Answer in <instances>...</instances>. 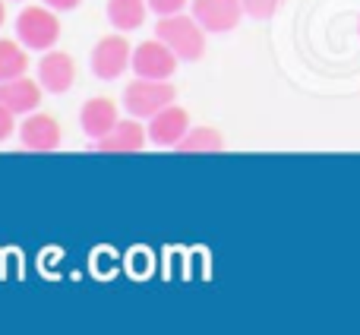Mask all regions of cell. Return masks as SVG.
Masks as SVG:
<instances>
[{"mask_svg":"<svg viewBox=\"0 0 360 335\" xmlns=\"http://www.w3.org/2000/svg\"><path fill=\"white\" fill-rule=\"evenodd\" d=\"M146 4H149V10L155 13V16H174V13L186 10L190 0H146Z\"/></svg>","mask_w":360,"mask_h":335,"instance_id":"obj_17","label":"cell"},{"mask_svg":"<svg viewBox=\"0 0 360 335\" xmlns=\"http://www.w3.org/2000/svg\"><path fill=\"white\" fill-rule=\"evenodd\" d=\"M177 61L180 57L162 42V38H149V42H143V44L133 48L130 70L136 76H146V80H171Z\"/></svg>","mask_w":360,"mask_h":335,"instance_id":"obj_5","label":"cell"},{"mask_svg":"<svg viewBox=\"0 0 360 335\" xmlns=\"http://www.w3.org/2000/svg\"><path fill=\"white\" fill-rule=\"evenodd\" d=\"M133 63V44L124 38V32H114V35H105L95 42L92 57H89V67L98 80L111 82L117 76H124Z\"/></svg>","mask_w":360,"mask_h":335,"instance_id":"obj_4","label":"cell"},{"mask_svg":"<svg viewBox=\"0 0 360 335\" xmlns=\"http://www.w3.org/2000/svg\"><path fill=\"white\" fill-rule=\"evenodd\" d=\"M13 130H16V114H13L10 108L0 105V143H4V139H10Z\"/></svg>","mask_w":360,"mask_h":335,"instance_id":"obj_18","label":"cell"},{"mask_svg":"<svg viewBox=\"0 0 360 335\" xmlns=\"http://www.w3.org/2000/svg\"><path fill=\"white\" fill-rule=\"evenodd\" d=\"M357 32H360V25H357Z\"/></svg>","mask_w":360,"mask_h":335,"instance_id":"obj_21","label":"cell"},{"mask_svg":"<svg viewBox=\"0 0 360 335\" xmlns=\"http://www.w3.org/2000/svg\"><path fill=\"white\" fill-rule=\"evenodd\" d=\"M174 152H199V156L224 152V137L215 130V127H190V133L180 139Z\"/></svg>","mask_w":360,"mask_h":335,"instance_id":"obj_15","label":"cell"},{"mask_svg":"<svg viewBox=\"0 0 360 335\" xmlns=\"http://www.w3.org/2000/svg\"><path fill=\"white\" fill-rule=\"evenodd\" d=\"M155 38H162L180 61H202L205 54V29L196 23V16L174 13V16H158Z\"/></svg>","mask_w":360,"mask_h":335,"instance_id":"obj_1","label":"cell"},{"mask_svg":"<svg viewBox=\"0 0 360 335\" xmlns=\"http://www.w3.org/2000/svg\"><path fill=\"white\" fill-rule=\"evenodd\" d=\"M146 137H149V130L143 127V120L139 118H127V120H117V127H114L108 137L95 139V152H120V156H130V152H139L146 146Z\"/></svg>","mask_w":360,"mask_h":335,"instance_id":"obj_12","label":"cell"},{"mask_svg":"<svg viewBox=\"0 0 360 335\" xmlns=\"http://www.w3.org/2000/svg\"><path fill=\"white\" fill-rule=\"evenodd\" d=\"M6 23V6H4V0H0V25Z\"/></svg>","mask_w":360,"mask_h":335,"instance_id":"obj_20","label":"cell"},{"mask_svg":"<svg viewBox=\"0 0 360 335\" xmlns=\"http://www.w3.org/2000/svg\"><path fill=\"white\" fill-rule=\"evenodd\" d=\"M44 4H48L51 10H57V13H70V10H76L82 0H44Z\"/></svg>","mask_w":360,"mask_h":335,"instance_id":"obj_19","label":"cell"},{"mask_svg":"<svg viewBox=\"0 0 360 335\" xmlns=\"http://www.w3.org/2000/svg\"><path fill=\"white\" fill-rule=\"evenodd\" d=\"M149 143L162 146V149H177V143L190 133V114L184 111L180 105H168L149 118Z\"/></svg>","mask_w":360,"mask_h":335,"instance_id":"obj_9","label":"cell"},{"mask_svg":"<svg viewBox=\"0 0 360 335\" xmlns=\"http://www.w3.org/2000/svg\"><path fill=\"white\" fill-rule=\"evenodd\" d=\"M177 89L171 86V80H146V76H136V80L127 82L124 89V108L130 118L149 120L155 118L162 108L174 105Z\"/></svg>","mask_w":360,"mask_h":335,"instance_id":"obj_3","label":"cell"},{"mask_svg":"<svg viewBox=\"0 0 360 335\" xmlns=\"http://www.w3.org/2000/svg\"><path fill=\"white\" fill-rule=\"evenodd\" d=\"M117 120H120L117 105H114L111 99H105V95L89 99L86 105L79 108V127H82V133H86L92 143L95 139H101V137H108V133L117 127Z\"/></svg>","mask_w":360,"mask_h":335,"instance_id":"obj_11","label":"cell"},{"mask_svg":"<svg viewBox=\"0 0 360 335\" xmlns=\"http://www.w3.org/2000/svg\"><path fill=\"white\" fill-rule=\"evenodd\" d=\"M38 82L44 86V92L51 95H63L73 89L76 82V61L67 51H44L38 61Z\"/></svg>","mask_w":360,"mask_h":335,"instance_id":"obj_7","label":"cell"},{"mask_svg":"<svg viewBox=\"0 0 360 335\" xmlns=\"http://www.w3.org/2000/svg\"><path fill=\"white\" fill-rule=\"evenodd\" d=\"M16 38L29 51H51L60 42V19L48 4H29L16 16Z\"/></svg>","mask_w":360,"mask_h":335,"instance_id":"obj_2","label":"cell"},{"mask_svg":"<svg viewBox=\"0 0 360 335\" xmlns=\"http://www.w3.org/2000/svg\"><path fill=\"white\" fill-rule=\"evenodd\" d=\"M285 0H243V13L253 19H272Z\"/></svg>","mask_w":360,"mask_h":335,"instance_id":"obj_16","label":"cell"},{"mask_svg":"<svg viewBox=\"0 0 360 335\" xmlns=\"http://www.w3.org/2000/svg\"><path fill=\"white\" fill-rule=\"evenodd\" d=\"M29 70V48L19 38H0V82L25 76Z\"/></svg>","mask_w":360,"mask_h":335,"instance_id":"obj_14","label":"cell"},{"mask_svg":"<svg viewBox=\"0 0 360 335\" xmlns=\"http://www.w3.org/2000/svg\"><path fill=\"white\" fill-rule=\"evenodd\" d=\"M190 13L205 32H234L243 16V0H190Z\"/></svg>","mask_w":360,"mask_h":335,"instance_id":"obj_6","label":"cell"},{"mask_svg":"<svg viewBox=\"0 0 360 335\" xmlns=\"http://www.w3.org/2000/svg\"><path fill=\"white\" fill-rule=\"evenodd\" d=\"M146 10H149L146 0H108V6H105L108 23H111L117 32L139 29V25L146 23Z\"/></svg>","mask_w":360,"mask_h":335,"instance_id":"obj_13","label":"cell"},{"mask_svg":"<svg viewBox=\"0 0 360 335\" xmlns=\"http://www.w3.org/2000/svg\"><path fill=\"white\" fill-rule=\"evenodd\" d=\"M60 124L51 114L32 111L25 114V120L19 124V143L29 152H54L60 149Z\"/></svg>","mask_w":360,"mask_h":335,"instance_id":"obj_8","label":"cell"},{"mask_svg":"<svg viewBox=\"0 0 360 335\" xmlns=\"http://www.w3.org/2000/svg\"><path fill=\"white\" fill-rule=\"evenodd\" d=\"M41 92H44V86L38 80H29V76L4 80L0 82V105L10 108L16 118H25V114L38 111V105H41Z\"/></svg>","mask_w":360,"mask_h":335,"instance_id":"obj_10","label":"cell"}]
</instances>
